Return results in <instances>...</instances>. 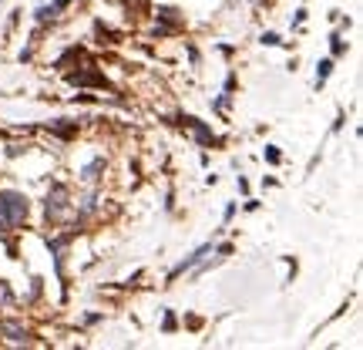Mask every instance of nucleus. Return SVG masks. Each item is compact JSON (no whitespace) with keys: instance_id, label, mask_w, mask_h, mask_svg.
<instances>
[{"instance_id":"obj_1","label":"nucleus","mask_w":363,"mask_h":350,"mask_svg":"<svg viewBox=\"0 0 363 350\" xmlns=\"http://www.w3.org/2000/svg\"><path fill=\"white\" fill-rule=\"evenodd\" d=\"M27 213H31L27 195L17 192V189H3L0 192V236L14 233L17 226H24L27 222Z\"/></svg>"},{"instance_id":"obj_2","label":"nucleus","mask_w":363,"mask_h":350,"mask_svg":"<svg viewBox=\"0 0 363 350\" xmlns=\"http://www.w3.org/2000/svg\"><path fill=\"white\" fill-rule=\"evenodd\" d=\"M71 209V189L58 182V185H51V192L44 199V215H47V222H58L64 219V213Z\"/></svg>"},{"instance_id":"obj_3","label":"nucleus","mask_w":363,"mask_h":350,"mask_svg":"<svg viewBox=\"0 0 363 350\" xmlns=\"http://www.w3.org/2000/svg\"><path fill=\"white\" fill-rule=\"evenodd\" d=\"M185 27V20L178 17L175 7H158V27L152 31V38H169V34H178Z\"/></svg>"},{"instance_id":"obj_4","label":"nucleus","mask_w":363,"mask_h":350,"mask_svg":"<svg viewBox=\"0 0 363 350\" xmlns=\"http://www.w3.org/2000/svg\"><path fill=\"white\" fill-rule=\"evenodd\" d=\"M175 125H185V128H192L195 132V138H199V145H215V135H212V128L209 125H202L195 115H175Z\"/></svg>"},{"instance_id":"obj_5","label":"nucleus","mask_w":363,"mask_h":350,"mask_svg":"<svg viewBox=\"0 0 363 350\" xmlns=\"http://www.w3.org/2000/svg\"><path fill=\"white\" fill-rule=\"evenodd\" d=\"M209 253H212V246H209V243H206V246H199V250H195V253H189V256H185V259H182V263H175V266H172V273H169V280H178L182 273L195 270V266H199V263H202V259H206V256H209Z\"/></svg>"},{"instance_id":"obj_6","label":"nucleus","mask_w":363,"mask_h":350,"mask_svg":"<svg viewBox=\"0 0 363 350\" xmlns=\"http://www.w3.org/2000/svg\"><path fill=\"white\" fill-rule=\"evenodd\" d=\"M0 333H3L10 344H27V340H31V330H27L24 324H17V320H0Z\"/></svg>"},{"instance_id":"obj_7","label":"nucleus","mask_w":363,"mask_h":350,"mask_svg":"<svg viewBox=\"0 0 363 350\" xmlns=\"http://www.w3.org/2000/svg\"><path fill=\"white\" fill-rule=\"evenodd\" d=\"M68 81L81 84V88H108V78L98 71H75V75H68Z\"/></svg>"},{"instance_id":"obj_8","label":"nucleus","mask_w":363,"mask_h":350,"mask_svg":"<svg viewBox=\"0 0 363 350\" xmlns=\"http://www.w3.org/2000/svg\"><path fill=\"white\" fill-rule=\"evenodd\" d=\"M71 0H51V3H40L38 7V24H47V20H58L61 10H68Z\"/></svg>"},{"instance_id":"obj_9","label":"nucleus","mask_w":363,"mask_h":350,"mask_svg":"<svg viewBox=\"0 0 363 350\" xmlns=\"http://www.w3.org/2000/svg\"><path fill=\"white\" fill-rule=\"evenodd\" d=\"M108 169V162L105 158H91L84 169H81V182H88V185H95L98 178H101V172Z\"/></svg>"},{"instance_id":"obj_10","label":"nucleus","mask_w":363,"mask_h":350,"mask_svg":"<svg viewBox=\"0 0 363 350\" xmlns=\"http://www.w3.org/2000/svg\"><path fill=\"white\" fill-rule=\"evenodd\" d=\"M44 128L54 132V135H61V138H75L77 135V121H68V118H54V121H47Z\"/></svg>"},{"instance_id":"obj_11","label":"nucleus","mask_w":363,"mask_h":350,"mask_svg":"<svg viewBox=\"0 0 363 350\" xmlns=\"http://www.w3.org/2000/svg\"><path fill=\"white\" fill-rule=\"evenodd\" d=\"M14 307H17V296H14L7 280H0V310H14Z\"/></svg>"},{"instance_id":"obj_12","label":"nucleus","mask_w":363,"mask_h":350,"mask_svg":"<svg viewBox=\"0 0 363 350\" xmlns=\"http://www.w3.org/2000/svg\"><path fill=\"white\" fill-rule=\"evenodd\" d=\"M330 71H333V58H323L320 64H316V88H323V84H326Z\"/></svg>"},{"instance_id":"obj_13","label":"nucleus","mask_w":363,"mask_h":350,"mask_svg":"<svg viewBox=\"0 0 363 350\" xmlns=\"http://www.w3.org/2000/svg\"><path fill=\"white\" fill-rule=\"evenodd\" d=\"M330 47H333V58H343V54H346V44H343L340 34H333V38H330Z\"/></svg>"},{"instance_id":"obj_14","label":"nucleus","mask_w":363,"mask_h":350,"mask_svg":"<svg viewBox=\"0 0 363 350\" xmlns=\"http://www.w3.org/2000/svg\"><path fill=\"white\" fill-rule=\"evenodd\" d=\"M125 7H134L138 14H148V0H125Z\"/></svg>"},{"instance_id":"obj_15","label":"nucleus","mask_w":363,"mask_h":350,"mask_svg":"<svg viewBox=\"0 0 363 350\" xmlns=\"http://www.w3.org/2000/svg\"><path fill=\"white\" fill-rule=\"evenodd\" d=\"M162 330H165V333L175 330V313H165V324H162Z\"/></svg>"},{"instance_id":"obj_16","label":"nucleus","mask_w":363,"mask_h":350,"mask_svg":"<svg viewBox=\"0 0 363 350\" xmlns=\"http://www.w3.org/2000/svg\"><path fill=\"white\" fill-rule=\"evenodd\" d=\"M263 44L276 47V44H283V40H279V34H272V31H269V34H263Z\"/></svg>"},{"instance_id":"obj_17","label":"nucleus","mask_w":363,"mask_h":350,"mask_svg":"<svg viewBox=\"0 0 363 350\" xmlns=\"http://www.w3.org/2000/svg\"><path fill=\"white\" fill-rule=\"evenodd\" d=\"M279 149H266V162H272V165H276V162H279Z\"/></svg>"}]
</instances>
